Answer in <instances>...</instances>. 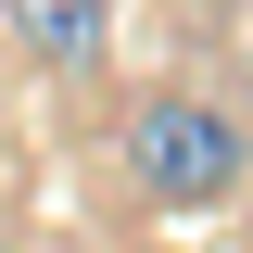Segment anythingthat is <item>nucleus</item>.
Segmentation results:
<instances>
[{
	"mask_svg": "<svg viewBox=\"0 0 253 253\" xmlns=\"http://www.w3.org/2000/svg\"><path fill=\"white\" fill-rule=\"evenodd\" d=\"M126 177H139V203H165V215H215V203H241L253 139H241L228 101L165 89V101H139V126H126Z\"/></svg>",
	"mask_w": 253,
	"mask_h": 253,
	"instance_id": "f257e3e1",
	"label": "nucleus"
},
{
	"mask_svg": "<svg viewBox=\"0 0 253 253\" xmlns=\"http://www.w3.org/2000/svg\"><path fill=\"white\" fill-rule=\"evenodd\" d=\"M101 26H114V0H13V38H26L38 63H89Z\"/></svg>",
	"mask_w": 253,
	"mask_h": 253,
	"instance_id": "f03ea898",
	"label": "nucleus"
}]
</instances>
